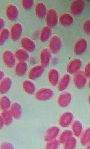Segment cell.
<instances>
[{
    "instance_id": "cell-1",
    "label": "cell",
    "mask_w": 90,
    "mask_h": 149,
    "mask_svg": "<svg viewBox=\"0 0 90 149\" xmlns=\"http://www.w3.org/2000/svg\"><path fill=\"white\" fill-rule=\"evenodd\" d=\"M54 95V92L49 88H42L38 90L35 93V97L38 100L45 101L52 98Z\"/></svg>"
},
{
    "instance_id": "cell-2",
    "label": "cell",
    "mask_w": 90,
    "mask_h": 149,
    "mask_svg": "<svg viewBox=\"0 0 90 149\" xmlns=\"http://www.w3.org/2000/svg\"><path fill=\"white\" fill-rule=\"evenodd\" d=\"M45 17L47 26L51 28L55 27L59 20L57 13L53 9H50L47 11Z\"/></svg>"
},
{
    "instance_id": "cell-3",
    "label": "cell",
    "mask_w": 90,
    "mask_h": 149,
    "mask_svg": "<svg viewBox=\"0 0 90 149\" xmlns=\"http://www.w3.org/2000/svg\"><path fill=\"white\" fill-rule=\"evenodd\" d=\"M87 77L83 71L80 70L74 74L73 82L75 86L81 89L85 87L87 82Z\"/></svg>"
},
{
    "instance_id": "cell-4",
    "label": "cell",
    "mask_w": 90,
    "mask_h": 149,
    "mask_svg": "<svg viewBox=\"0 0 90 149\" xmlns=\"http://www.w3.org/2000/svg\"><path fill=\"white\" fill-rule=\"evenodd\" d=\"M82 64V62L80 59H73L70 61L67 66V72L70 74H75L80 70Z\"/></svg>"
},
{
    "instance_id": "cell-5",
    "label": "cell",
    "mask_w": 90,
    "mask_h": 149,
    "mask_svg": "<svg viewBox=\"0 0 90 149\" xmlns=\"http://www.w3.org/2000/svg\"><path fill=\"white\" fill-rule=\"evenodd\" d=\"M62 46V41L58 36L54 35L51 38L49 44V49L54 54L58 53L60 51Z\"/></svg>"
},
{
    "instance_id": "cell-6",
    "label": "cell",
    "mask_w": 90,
    "mask_h": 149,
    "mask_svg": "<svg viewBox=\"0 0 90 149\" xmlns=\"http://www.w3.org/2000/svg\"><path fill=\"white\" fill-rule=\"evenodd\" d=\"M85 6V3L82 0H76L71 3L70 9L71 13L75 15H78L83 11Z\"/></svg>"
},
{
    "instance_id": "cell-7",
    "label": "cell",
    "mask_w": 90,
    "mask_h": 149,
    "mask_svg": "<svg viewBox=\"0 0 90 149\" xmlns=\"http://www.w3.org/2000/svg\"><path fill=\"white\" fill-rule=\"evenodd\" d=\"M23 32L22 25L19 23H16L11 26L10 34L11 39L15 41L18 40L21 37Z\"/></svg>"
},
{
    "instance_id": "cell-8",
    "label": "cell",
    "mask_w": 90,
    "mask_h": 149,
    "mask_svg": "<svg viewBox=\"0 0 90 149\" xmlns=\"http://www.w3.org/2000/svg\"><path fill=\"white\" fill-rule=\"evenodd\" d=\"M2 58L4 63L7 67L12 68L15 65L16 58L14 54L12 51H5L3 54Z\"/></svg>"
},
{
    "instance_id": "cell-9",
    "label": "cell",
    "mask_w": 90,
    "mask_h": 149,
    "mask_svg": "<svg viewBox=\"0 0 90 149\" xmlns=\"http://www.w3.org/2000/svg\"><path fill=\"white\" fill-rule=\"evenodd\" d=\"M45 67L41 65L35 66L32 68L29 71L28 77L30 80L37 79L42 76Z\"/></svg>"
},
{
    "instance_id": "cell-10",
    "label": "cell",
    "mask_w": 90,
    "mask_h": 149,
    "mask_svg": "<svg viewBox=\"0 0 90 149\" xmlns=\"http://www.w3.org/2000/svg\"><path fill=\"white\" fill-rule=\"evenodd\" d=\"M72 95L68 92H64L58 96L57 102L59 106L62 107L69 106L71 102Z\"/></svg>"
},
{
    "instance_id": "cell-11",
    "label": "cell",
    "mask_w": 90,
    "mask_h": 149,
    "mask_svg": "<svg viewBox=\"0 0 90 149\" xmlns=\"http://www.w3.org/2000/svg\"><path fill=\"white\" fill-rule=\"evenodd\" d=\"M87 46V42L84 38L78 40L75 43L74 50L76 55H80L83 54L86 51Z\"/></svg>"
},
{
    "instance_id": "cell-12",
    "label": "cell",
    "mask_w": 90,
    "mask_h": 149,
    "mask_svg": "<svg viewBox=\"0 0 90 149\" xmlns=\"http://www.w3.org/2000/svg\"><path fill=\"white\" fill-rule=\"evenodd\" d=\"M52 52L49 49L45 48L41 51L40 55V60L41 65L44 67L49 65L52 57Z\"/></svg>"
},
{
    "instance_id": "cell-13",
    "label": "cell",
    "mask_w": 90,
    "mask_h": 149,
    "mask_svg": "<svg viewBox=\"0 0 90 149\" xmlns=\"http://www.w3.org/2000/svg\"><path fill=\"white\" fill-rule=\"evenodd\" d=\"M20 44L23 49L27 52H33L35 49L36 46L34 42L31 39L24 37L21 40Z\"/></svg>"
},
{
    "instance_id": "cell-14",
    "label": "cell",
    "mask_w": 90,
    "mask_h": 149,
    "mask_svg": "<svg viewBox=\"0 0 90 149\" xmlns=\"http://www.w3.org/2000/svg\"><path fill=\"white\" fill-rule=\"evenodd\" d=\"M5 13L7 18L10 21L16 20L18 16V8L16 6L13 4H10L8 6Z\"/></svg>"
},
{
    "instance_id": "cell-15",
    "label": "cell",
    "mask_w": 90,
    "mask_h": 149,
    "mask_svg": "<svg viewBox=\"0 0 90 149\" xmlns=\"http://www.w3.org/2000/svg\"><path fill=\"white\" fill-rule=\"evenodd\" d=\"M60 132L59 128L56 126H52L46 131L44 136L45 140L47 142L56 139Z\"/></svg>"
},
{
    "instance_id": "cell-16",
    "label": "cell",
    "mask_w": 90,
    "mask_h": 149,
    "mask_svg": "<svg viewBox=\"0 0 90 149\" xmlns=\"http://www.w3.org/2000/svg\"><path fill=\"white\" fill-rule=\"evenodd\" d=\"M28 65L25 61H19L15 67V73L18 77H23L26 73Z\"/></svg>"
},
{
    "instance_id": "cell-17",
    "label": "cell",
    "mask_w": 90,
    "mask_h": 149,
    "mask_svg": "<svg viewBox=\"0 0 90 149\" xmlns=\"http://www.w3.org/2000/svg\"><path fill=\"white\" fill-rule=\"evenodd\" d=\"M35 12L36 17L40 19L45 17L47 11L45 4L42 2H39L36 5Z\"/></svg>"
},
{
    "instance_id": "cell-18",
    "label": "cell",
    "mask_w": 90,
    "mask_h": 149,
    "mask_svg": "<svg viewBox=\"0 0 90 149\" xmlns=\"http://www.w3.org/2000/svg\"><path fill=\"white\" fill-rule=\"evenodd\" d=\"M13 118L19 119L22 114V109L21 105L18 102H14L11 104L9 109Z\"/></svg>"
},
{
    "instance_id": "cell-19",
    "label": "cell",
    "mask_w": 90,
    "mask_h": 149,
    "mask_svg": "<svg viewBox=\"0 0 90 149\" xmlns=\"http://www.w3.org/2000/svg\"><path fill=\"white\" fill-rule=\"evenodd\" d=\"M59 74L56 69L52 68L49 71L48 78L50 84L53 86L58 85L59 81Z\"/></svg>"
},
{
    "instance_id": "cell-20",
    "label": "cell",
    "mask_w": 90,
    "mask_h": 149,
    "mask_svg": "<svg viewBox=\"0 0 90 149\" xmlns=\"http://www.w3.org/2000/svg\"><path fill=\"white\" fill-rule=\"evenodd\" d=\"M73 118V114L70 112H66L60 116L59 119V123L62 127H65L71 122Z\"/></svg>"
},
{
    "instance_id": "cell-21",
    "label": "cell",
    "mask_w": 90,
    "mask_h": 149,
    "mask_svg": "<svg viewBox=\"0 0 90 149\" xmlns=\"http://www.w3.org/2000/svg\"><path fill=\"white\" fill-rule=\"evenodd\" d=\"M12 84V80L10 78L4 77L1 80L0 84V93L4 94L8 93L10 89Z\"/></svg>"
},
{
    "instance_id": "cell-22",
    "label": "cell",
    "mask_w": 90,
    "mask_h": 149,
    "mask_svg": "<svg viewBox=\"0 0 90 149\" xmlns=\"http://www.w3.org/2000/svg\"><path fill=\"white\" fill-rule=\"evenodd\" d=\"M71 79V76L69 74H65L60 80L58 84V90L60 91H63L66 90L70 83Z\"/></svg>"
},
{
    "instance_id": "cell-23",
    "label": "cell",
    "mask_w": 90,
    "mask_h": 149,
    "mask_svg": "<svg viewBox=\"0 0 90 149\" xmlns=\"http://www.w3.org/2000/svg\"><path fill=\"white\" fill-rule=\"evenodd\" d=\"M60 24L65 26H68L71 25L74 19L72 15L69 13H65L61 14L59 18Z\"/></svg>"
},
{
    "instance_id": "cell-24",
    "label": "cell",
    "mask_w": 90,
    "mask_h": 149,
    "mask_svg": "<svg viewBox=\"0 0 90 149\" xmlns=\"http://www.w3.org/2000/svg\"><path fill=\"white\" fill-rule=\"evenodd\" d=\"M22 87L25 92L30 95L33 94L36 91V86L34 83L31 81L25 80L22 83Z\"/></svg>"
},
{
    "instance_id": "cell-25",
    "label": "cell",
    "mask_w": 90,
    "mask_h": 149,
    "mask_svg": "<svg viewBox=\"0 0 90 149\" xmlns=\"http://www.w3.org/2000/svg\"><path fill=\"white\" fill-rule=\"evenodd\" d=\"M0 117L3 120L4 125L7 126L11 123L13 118L9 109L2 111Z\"/></svg>"
},
{
    "instance_id": "cell-26",
    "label": "cell",
    "mask_w": 90,
    "mask_h": 149,
    "mask_svg": "<svg viewBox=\"0 0 90 149\" xmlns=\"http://www.w3.org/2000/svg\"><path fill=\"white\" fill-rule=\"evenodd\" d=\"M14 55L16 59L19 61H25L28 59L29 55L28 52L23 49H19L15 52Z\"/></svg>"
},
{
    "instance_id": "cell-27",
    "label": "cell",
    "mask_w": 90,
    "mask_h": 149,
    "mask_svg": "<svg viewBox=\"0 0 90 149\" xmlns=\"http://www.w3.org/2000/svg\"><path fill=\"white\" fill-rule=\"evenodd\" d=\"M52 32L51 28L49 27L45 26L42 29L40 36V39L41 41L45 42L50 37Z\"/></svg>"
},
{
    "instance_id": "cell-28",
    "label": "cell",
    "mask_w": 90,
    "mask_h": 149,
    "mask_svg": "<svg viewBox=\"0 0 90 149\" xmlns=\"http://www.w3.org/2000/svg\"><path fill=\"white\" fill-rule=\"evenodd\" d=\"M11 105V101L7 96H2L0 100V107L2 111L9 109Z\"/></svg>"
},
{
    "instance_id": "cell-29",
    "label": "cell",
    "mask_w": 90,
    "mask_h": 149,
    "mask_svg": "<svg viewBox=\"0 0 90 149\" xmlns=\"http://www.w3.org/2000/svg\"><path fill=\"white\" fill-rule=\"evenodd\" d=\"M10 36V31L8 29L4 28L1 30L0 33V44L3 45Z\"/></svg>"
},
{
    "instance_id": "cell-30",
    "label": "cell",
    "mask_w": 90,
    "mask_h": 149,
    "mask_svg": "<svg viewBox=\"0 0 90 149\" xmlns=\"http://www.w3.org/2000/svg\"><path fill=\"white\" fill-rule=\"evenodd\" d=\"M59 143L56 139L47 142L45 149H58Z\"/></svg>"
},
{
    "instance_id": "cell-31",
    "label": "cell",
    "mask_w": 90,
    "mask_h": 149,
    "mask_svg": "<svg viewBox=\"0 0 90 149\" xmlns=\"http://www.w3.org/2000/svg\"><path fill=\"white\" fill-rule=\"evenodd\" d=\"M34 1L32 0H24L22 1V5L23 7L26 10H30L33 7Z\"/></svg>"
},
{
    "instance_id": "cell-32",
    "label": "cell",
    "mask_w": 90,
    "mask_h": 149,
    "mask_svg": "<svg viewBox=\"0 0 90 149\" xmlns=\"http://www.w3.org/2000/svg\"><path fill=\"white\" fill-rule=\"evenodd\" d=\"M84 32L87 34L90 35V19L86 20L83 25Z\"/></svg>"
},
{
    "instance_id": "cell-33",
    "label": "cell",
    "mask_w": 90,
    "mask_h": 149,
    "mask_svg": "<svg viewBox=\"0 0 90 149\" xmlns=\"http://www.w3.org/2000/svg\"><path fill=\"white\" fill-rule=\"evenodd\" d=\"M0 149H14L13 145L11 143L7 142L2 143L0 146Z\"/></svg>"
},
{
    "instance_id": "cell-34",
    "label": "cell",
    "mask_w": 90,
    "mask_h": 149,
    "mask_svg": "<svg viewBox=\"0 0 90 149\" xmlns=\"http://www.w3.org/2000/svg\"><path fill=\"white\" fill-rule=\"evenodd\" d=\"M83 72L87 77L90 78V62L85 66Z\"/></svg>"
},
{
    "instance_id": "cell-35",
    "label": "cell",
    "mask_w": 90,
    "mask_h": 149,
    "mask_svg": "<svg viewBox=\"0 0 90 149\" xmlns=\"http://www.w3.org/2000/svg\"><path fill=\"white\" fill-rule=\"evenodd\" d=\"M5 24V20L3 18H1L0 19V27L1 30L4 28Z\"/></svg>"
},
{
    "instance_id": "cell-36",
    "label": "cell",
    "mask_w": 90,
    "mask_h": 149,
    "mask_svg": "<svg viewBox=\"0 0 90 149\" xmlns=\"http://www.w3.org/2000/svg\"><path fill=\"white\" fill-rule=\"evenodd\" d=\"M4 121L2 118L0 117V126L1 128H2L4 125Z\"/></svg>"
},
{
    "instance_id": "cell-37",
    "label": "cell",
    "mask_w": 90,
    "mask_h": 149,
    "mask_svg": "<svg viewBox=\"0 0 90 149\" xmlns=\"http://www.w3.org/2000/svg\"><path fill=\"white\" fill-rule=\"evenodd\" d=\"M4 73L2 71H1L0 72V78L1 80L3 79L4 77Z\"/></svg>"
},
{
    "instance_id": "cell-38",
    "label": "cell",
    "mask_w": 90,
    "mask_h": 149,
    "mask_svg": "<svg viewBox=\"0 0 90 149\" xmlns=\"http://www.w3.org/2000/svg\"><path fill=\"white\" fill-rule=\"evenodd\" d=\"M88 102L89 104L90 105V94L89 95V96L88 97Z\"/></svg>"
},
{
    "instance_id": "cell-39",
    "label": "cell",
    "mask_w": 90,
    "mask_h": 149,
    "mask_svg": "<svg viewBox=\"0 0 90 149\" xmlns=\"http://www.w3.org/2000/svg\"><path fill=\"white\" fill-rule=\"evenodd\" d=\"M88 85L89 87L90 88V79L88 81Z\"/></svg>"
}]
</instances>
